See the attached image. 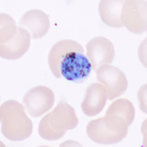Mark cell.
<instances>
[{"instance_id":"1","label":"cell","mask_w":147,"mask_h":147,"mask_svg":"<svg viewBox=\"0 0 147 147\" xmlns=\"http://www.w3.org/2000/svg\"><path fill=\"white\" fill-rule=\"evenodd\" d=\"M48 62L56 78L77 83L86 80L92 68L82 45L71 39L55 44L49 53Z\"/></svg>"},{"instance_id":"2","label":"cell","mask_w":147,"mask_h":147,"mask_svg":"<svg viewBox=\"0 0 147 147\" xmlns=\"http://www.w3.org/2000/svg\"><path fill=\"white\" fill-rule=\"evenodd\" d=\"M1 132L12 141H21L30 136L33 124L26 113L25 108L17 100H9L0 107Z\"/></svg>"},{"instance_id":"3","label":"cell","mask_w":147,"mask_h":147,"mask_svg":"<svg viewBox=\"0 0 147 147\" xmlns=\"http://www.w3.org/2000/svg\"><path fill=\"white\" fill-rule=\"evenodd\" d=\"M78 124L75 109L67 102L60 100L52 111L40 120L39 135L46 140H57L68 130L75 129Z\"/></svg>"},{"instance_id":"4","label":"cell","mask_w":147,"mask_h":147,"mask_svg":"<svg viewBox=\"0 0 147 147\" xmlns=\"http://www.w3.org/2000/svg\"><path fill=\"white\" fill-rule=\"evenodd\" d=\"M129 127L122 118L105 114L104 117L91 121L86 130L87 136L93 142L102 145H112L125 138Z\"/></svg>"},{"instance_id":"5","label":"cell","mask_w":147,"mask_h":147,"mask_svg":"<svg viewBox=\"0 0 147 147\" xmlns=\"http://www.w3.org/2000/svg\"><path fill=\"white\" fill-rule=\"evenodd\" d=\"M121 20L123 27L134 34H141L147 30V0H125Z\"/></svg>"},{"instance_id":"6","label":"cell","mask_w":147,"mask_h":147,"mask_svg":"<svg viewBox=\"0 0 147 147\" xmlns=\"http://www.w3.org/2000/svg\"><path fill=\"white\" fill-rule=\"evenodd\" d=\"M96 72L97 80L105 88L109 100L120 97L127 90V78L118 67L106 64L99 67Z\"/></svg>"},{"instance_id":"7","label":"cell","mask_w":147,"mask_h":147,"mask_svg":"<svg viewBox=\"0 0 147 147\" xmlns=\"http://www.w3.org/2000/svg\"><path fill=\"white\" fill-rule=\"evenodd\" d=\"M55 100L54 92L43 85L28 90L23 97V103L28 113L32 117H39L53 107Z\"/></svg>"},{"instance_id":"8","label":"cell","mask_w":147,"mask_h":147,"mask_svg":"<svg viewBox=\"0 0 147 147\" xmlns=\"http://www.w3.org/2000/svg\"><path fill=\"white\" fill-rule=\"evenodd\" d=\"M86 56L94 71L102 65L112 63L115 57L113 44L104 36L96 37L86 44Z\"/></svg>"},{"instance_id":"9","label":"cell","mask_w":147,"mask_h":147,"mask_svg":"<svg viewBox=\"0 0 147 147\" xmlns=\"http://www.w3.org/2000/svg\"><path fill=\"white\" fill-rule=\"evenodd\" d=\"M31 35L25 28L18 27L13 37L5 43L0 44V56L7 60H16L22 57L30 46Z\"/></svg>"},{"instance_id":"10","label":"cell","mask_w":147,"mask_h":147,"mask_svg":"<svg viewBox=\"0 0 147 147\" xmlns=\"http://www.w3.org/2000/svg\"><path fill=\"white\" fill-rule=\"evenodd\" d=\"M19 27L26 30L33 39H38L47 34L50 28V20L42 10L32 9L26 12L20 18Z\"/></svg>"},{"instance_id":"11","label":"cell","mask_w":147,"mask_h":147,"mask_svg":"<svg viewBox=\"0 0 147 147\" xmlns=\"http://www.w3.org/2000/svg\"><path fill=\"white\" fill-rule=\"evenodd\" d=\"M107 93L104 86L94 83L87 87L85 97L82 103V112L89 117H93L100 113L105 107Z\"/></svg>"},{"instance_id":"12","label":"cell","mask_w":147,"mask_h":147,"mask_svg":"<svg viewBox=\"0 0 147 147\" xmlns=\"http://www.w3.org/2000/svg\"><path fill=\"white\" fill-rule=\"evenodd\" d=\"M125 0H102L99 3L98 11L102 22L114 28L123 27L121 16Z\"/></svg>"},{"instance_id":"13","label":"cell","mask_w":147,"mask_h":147,"mask_svg":"<svg viewBox=\"0 0 147 147\" xmlns=\"http://www.w3.org/2000/svg\"><path fill=\"white\" fill-rule=\"evenodd\" d=\"M105 114L121 117L130 126L135 118L136 109L130 100L125 98H120L112 102L107 109Z\"/></svg>"},{"instance_id":"14","label":"cell","mask_w":147,"mask_h":147,"mask_svg":"<svg viewBox=\"0 0 147 147\" xmlns=\"http://www.w3.org/2000/svg\"><path fill=\"white\" fill-rule=\"evenodd\" d=\"M18 27L15 20L10 15L0 14V44L5 43L13 37L17 33Z\"/></svg>"},{"instance_id":"15","label":"cell","mask_w":147,"mask_h":147,"mask_svg":"<svg viewBox=\"0 0 147 147\" xmlns=\"http://www.w3.org/2000/svg\"><path fill=\"white\" fill-rule=\"evenodd\" d=\"M140 109L142 111L147 113V84L143 85L139 89L138 94Z\"/></svg>"},{"instance_id":"16","label":"cell","mask_w":147,"mask_h":147,"mask_svg":"<svg viewBox=\"0 0 147 147\" xmlns=\"http://www.w3.org/2000/svg\"><path fill=\"white\" fill-rule=\"evenodd\" d=\"M147 39L146 38L145 40H144L142 43L140 45L138 50V55L139 57V59L144 66L146 67V49L144 50V49L146 47L147 44Z\"/></svg>"},{"instance_id":"17","label":"cell","mask_w":147,"mask_h":147,"mask_svg":"<svg viewBox=\"0 0 147 147\" xmlns=\"http://www.w3.org/2000/svg\"><path fill=\"white\" fill-rule=\"evenodd\" d=\"M80 145L78 142L72 140H68L61 144L60 146H78Z\"/></svg>"}]
</instances>
